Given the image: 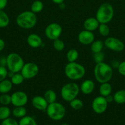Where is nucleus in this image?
I'll return each instance as SVG.
<instances>
[{"instance_id":"f257e3e1","label":"nucleus","mask_w":125,"mask_h":125,"mask_svg":"<svg viewBox=\"0 0 125 125\" xmlns=\"http://www.w3.org/2000/svg\"><path fill=\"white\" fill-rule=\"evenodd\" d=\"M94 76L96 80L100 84L108 83L112 78V67L104 62L96 63L94 68Z\"/></svg>"},{"instance_id":"f03ea898","label":"nucleus","mask_w":125,"mask_h":125,"mask_svg":"<svg viewBox=\"0 0 125 125\" xmlns=\"http://www.w3.org/2000/svg\"><path fill=\"white\" fill-rule=\"evenodd\" d=\"M85 67L76 62H69L64 67V74L68 79L77 81L82 79L85 75Z\"/></svg>"},{"instance_id":"7ed1b4c3","label":"nucleus","mask_w":125,"mask_h":125,"mask_svg":"<svg viewBox=\"0 0 125 125\" xmlns=\"http://www.w3.org/2000/svg\"><path fill=\"white\" fill-rule=\"evenodd\" d=\"M36 23V15L31 10L21 12L16 18V23L22 29H31L35 26Z\"/></svg>"},{"instance_id":"20e7f679","label":"nucleus","mask_w":125,"mask_h":125,"mask_svg":"<svg viewBox=\"0 0 125 125\" xmlns=\"http://www.w3.org/2000/svg\"><path fill=\"white\" fill-rule=\"evenodd\" d=\"M114 15V9L108 2L102 3L98 9L96 13V18L99 23L107 24L112 20Z\"/></svg>"},{"instance_id":"39448f33","label":"nucleus","mask_w":125,"mask_h":125,"mask_svg":"<svg viewBox=\"0 0 125 125\" xmlns=\"http://www.w3.org/2000/svg\"><path fill=\"white\" fill-rule=\"evenodd\" d=\"M45 112L48 117L54 121L62 120L66 113V108L64 105L56 101L49 104Z\"/></svg>"},{"instance_id":"423d86ee","label":"nucleus","mask_w":125,"mask_h":125,"mask_svg":"<svg viewBox=\"0 0 125 125\" xmlns=\"http://www.w3.org/2000/svg\"><path fill=\"white\" fill-rule=\"evenodd\" d=\"M80 92V86L78 84L75 83H69L61 87L60 95L62 100L69 103L77 97Z\"/></svg>"},{"instance_id":"0eeeda50","label":"nucleus","mask_w":125,"mask_h":125,"mask_svg":"<svg viewBox=\"0 0 125 125\" xmlns=\"http://www.w3.org/2000/svg\"><path fill=\"white\" fill-rule=\"evenodd\" d=\"M24 61L18 54L10 53L7 56V68L13 73H18L24 65Z\"/></svg>"},{"instance_id":"6e6552de","label":"nucleus","mask_w":125,"mask_h":125,"mask_svg":"<svg viewBox=\"0 0 125 125\" xmlns=\"http://www.w3.org/2000/svg\"><path fill=\"white\" fill-rule=\"evenodd\" d=\"M62 32V28L60 24L51 23L48 24L45 29V35L49 39L55 40L59 39Z\"/></svg>"},{"instance_id":"1a4fd4ad","label":"nucleus","mask_w":125,"mask_h":125,"mask_svg":"<svg viewBox=\"0 0 125 125\" xmlns=\"http://www.w3.org/2000/svg\"><path fill=\"white\" fill-rule=\"evenodd\" d=\"M39 67L34 62L25 63L20 71V73L26 79H31L35 78L39 73Z\"/></svg>"},{"instance_id":"9d476101","label":"nucleus","mask_w":125,"mask_h":125,"mask_svg":"<svg viewBox=\"0 0 125 125\" xmlns=\"http://www.w3.org/2000/svg\"><path fill=\"white\" fill-rule=\"evenodd\" d=\"M104 46L115 52H121L125 49V44L119 39L114 37H107L104 41Z\"/></svg>"},{"instance_id":"9b49d317","label":"nucleus","mask_w":125,"mask_h":125,"mask_svg":"<svg viewBox=\"0 0 125 125\" xmlns=\"http://www.w3.org/2000/svg\"><path fill=\"white\" fill-rule=\"evenodd\" d=\"M108 102L105 97L102 96H98L93 100L92 102L91 107L93 111L96 114H101L106 111L108 107Z\"/></svg>"},{"instance_id":"f8f14e48","label":"nucleus","mask_w":125,"mask_h":125,"mask_svg":"<svg viewBox=\"0 0 125 125\" xmlns=\"http://www.w3.org/2000/svg\"><path fill=\"white\" fill-rule=\"evenodd\" d=\"M28 101V95L23 91H16L11 95V104L15 107L25 106Z\"/></svg>"},{"instance_id":"ddd939ff","label":"nucleus","mask_w":125,"mask_h":125,"mask_svg":"<svg viewBox=\"0 0 125 125\" xmlns=\"http://www.w3.org/2000/svg\"><path fill=\"white\" fill-rule=\"evenodd\" d=\"M78 40L82 45H89L94 42V35L93 32L84 29L78 33Z\"/></svg>"},{"instance_id":"4468645a","label":"nucleus","mask_w":125,"mask_h":125,"mask_svg":"<svg viewBox=\"0 0 125 125\" xmlns=\"http://www.w3.org/2000/svg\"><path fill=\"white\" fill-rule=\"evenodd\" d=\"M31 104L34 108L41 111H46L49 104L44 96L40 95L34 96L31 100Z\"/></svg>"},{"instance_id":"2eb2a0df","label":"nucleus","mask_w":125,"mask_h":125,"mask_svg":"<svg viewBox=\"0 0 125 125\" xmlns=\"http://www.w3.org/2000/svg\"><path fill=\"white\" fill-rule=\"evenodd\" d=\"M26 42L28 45L33 48H38L42 45V38L36 34H31L27 37Z\"/></svg>"},{"instance_id":"dca6fc26","label":"nucleus","mask_w":125,"mask_h":125,"mask_svg":"<svg viewBox=\"0 0 125 125\" xmlns=\"http://www.w3.org/2000/svg\"><path fill=\"white\" fill-rule=\"evenodd\" d=\"M95 88V84L91 79H86L83 81L80 86V90L85 95H89L93 92Z\"/></svg>"},{"instance_id":"f3484780","label":"nucleus","mask_w":125,"mask_h":125,"mask_svg":"<svg viewBox=\"0 0 125 125\" xmlns=\"http://www.w3.org/2000/svg\"><path fill=\"white\" fill-rule=\"evenodd\" d=\"M99 24L96 17H89L87 18L83 23V28L85 30L89 31H94L98 29Z\"/></svg>"},{"instance_id":"a211bd4d","label":"nucleus","mask_w":125,"mask_h":125,"mask_svg":"<svg viewBox=\"0 0 125 125\" xmlns=\"http://www.w3.org/2000/svg\"><path fill=\"white\" fill-rule=\"evenodd\" d=\"M112 91V87L110 83H104L100 84L99 89V94L100 96L106 97L108 95H111Z\"/></svg>"},{"instance_id":"6ab92c4d","label":"nucleus","mask_w":125,"mask_h":125,"mask_svg":"<svg viewBox=\"0 0 125 125\" xmlns=\"http://www.w3.org/2000/svg\"><path fill=\"white\" fill-rule=\"evenodd\" d=\"M13 84L11 80L5 79L0 82V93L1 94H8L12 89Z\"/></svg>"},{"instance_id":"aec40b11","label":"nucleus","mask_w":125,"mask_h":125,"mask_svg":"<svg viewBox=\"0 0 125 125\" xmlns=\"http://www.w3.org/2000/svg\"><path fill=\"white\" fill-rule=\"evenodd\" d=\"M12 114L13 117H15V118H22L26 115L27 110L24 106L15 107L14 109L12 110Z\"/></svg>"},{"instance_id":"412c9836","label":"nucleus","mask_w":125,"mask_h":125,"mask_svg":"<svg viewBox=\"0 0 125 125\" xmlns=\"http://www.w3.org/2000/svg\"><path fill=\"white\" fill-rule=\"evenodd\" d=\"M44 97L47 102L48 103V104H50L56 101L57 95H56V92L53 90L49 89V90H46L45 92L44 93Z\"/></svg>"},{"instance_id":"4be33fe9","label":"nucleus","mask_w":125,"mask_h":125,"mask_svg":"<svg viewBox=\"0 0 125 125\" xmlns=\"http://www.w3.org/2000/svg\"><path fill=\"white\" fill-rule=\"evenodd\" d=\"M114 101L119 104L125 103V90H119L113 95Z\"/></svg>"},{"instance_id":"5701e85b","label":"nucleus","mask_w":125,"mask_h":125,"mask_svg":"<svg viewBox=\"0 0 125 125\" xmlns=\"http://www.w3.org/2000/svg\"><path fill=\"white\" fill-rule=\"evenodd\" d=\"M104 46V42L101 40H94L91 44V50L93 53H96L102 51Z\"/></svg>"},{"instance_id":"b1692460","label":"nucleus","mask_w":125,"mask_h":125,"mask_svg":"<svg viewBox=\"0 0 125 125\" xmlns=\"http://www.w3.org/2000/svg\"><path fill=\"white\" fill-rule=\"evenodd\" d=\"M10 22L9 17L3 10H0V28H4L9 25Z\"/></svg>"},{"instance_id":"393cba45","label":"nucleus","mask_w":125,"mask_h":125,"mask_svg":"<svg viewBox=\"0 0 125 125\" xmlns=\"http://www.w3.org/2000/svg\"><path fill=\"white\" fill-rule=\"evenodd\" d=\"M18 125H38L36 121L31 116L26 115L20 118Z\"/></svg>"},{"instance_id":"a878e982","label":"nucleus","mask_w":125,"mask_h":125,"mask_svg":"<svg viewBox=\"0 0 125 125\" xmlns=\"http://www.w3.org/2000/svg\"><path fill=\"white\" fill-rule=\"evenodd\" d=\"M44 9V4L41 1L36 0L31 5V11L34 13H38Z\"/></svg>"},{"instance_id":"bb28decb","label":"nucleus","mask_w":125,"mask_h":125,"mask_svg":"<svg viewBox=\"0 0 125 125\" xmlns=\"http://www.w3.org/2000/svg\"><path fill=\"white\" fill-rule=\"evenodd\" d=\"M78 58V52L76 49H70L66 54V59L69 62H75Z\"/></svg>"},{"instance_id":"cd10ccee","label":"nucleus","mask_w":125,"mask_h":125,"mask_svg":"<svg viewBox=\"0 0 125 125\" xmlns=\"http://www.w3.org/2000/svg\"><path fill=\"white\" fill-rule=\"evenodd\" d=\"M69 105L70 107L72 109L78 111V110H80L81 109L83 108V103L82 101V100H81L80 99L76 98L74 99L72 101H70Z\"/></svg>"},{"instance_id":"c85d7f7f","label":"nucleus","mask_w":125,"mask_h":125,"mask_svg":"<svg viewBox=\"0 0 125 125\" xmlns=\"http://www.w3.org/2000/svg\"><path fill=\"white\" fill-rule=\"evenodd\" d=\"M11 114V109L7 106H2L0 107V120H4L9 118Z\"/></svg>"},{"instance_id":"c756f323","label":"nucleus","mask_w":125,"mask_h":125,"mask_svg":"<svg viewBox=\"0 0 125 125\" xmlns=\"http://www.w3.org/2000/svg\"><path fill=\"white\" fill-rule=\"evenodd\" d=\"M24 79L25 78H23L22 74L21 73H14V74L11 78V81L12 84H13V85H20L21 84H22L23 83Z\"/></svg>"},{"instance_id":"7c9ffc66","label":"nucleus","mask_w":125,"mask_h":125,"mask_svg":"<svg viewBox=\"0 0 125 125\" xmlns=\"http://www.w3.org/2000/svg\"><path fill=\"white\" fill-rule=\"evenodd\" d=\"M98 31L99 34L103 37H106L109 35L110 33V28L107 24H104V23H100L98 26Z\"/></svg>"},{"instance_id":"2f4dec72","label":"nucleus","mask_w":125,"mask_h":125,"mask_svg":"<svg viewBox=\"0 0 125 125\" xmlns=\"http://www.w3.org/2000/svg\"><path fill=\"white\" fill-rule=\"evenodd\" d=\"M53 46L55 50L58 51H61L64 49L65 44L62 40L60 39H57L53 40Z\"/></svg>"},{"instance_id":"473e14b6","label":"nucleus","mask_w":125,"mask_h":125,"mask_svg":"<svg viewBox=\"0 0 125 125\" xmlns=\"http://www.w3.org/2000/svg\"><path fill=\"white\" fill-rule=\"evenodd\" d=\"M11 103V95L4 94L0 96V104L2 106H8Z\"/></svg>"},{"instance_id":"72a5a7b5","label":"nucleus","mask_w":125,"mask_h":125,"mask_svg":"<svg viewBox=\"0 0 125 125\" xmlns=\"http://www.w3.org/2000/svg\"><path fill=\"white\" fill-rule=\"evenodd\" d=\"M104 57H105L104 54L102 51L96 52V53H94V55H93V59H94V62L96 63L104 62Z\"/></svg>"},{"instance_id":"f704fd0d","label":"nucleus","mask_w":125,"mask_h":125,"mask_svg":"<svg viewBox=\"0 0 125 125\" xmlns=\"http://www.w3.org/2000/svg\"><path fill=\"white\" fill-rule=\"evenodd\" d=\"M1 125H18V122L14 118H9L2 120Z\"/></svg>"},{"instance_id":"c9c22d12","label":"nucleus","mask_w":125,"mask_h":125,"mask_svg":"<svg viewBox=\"0 0 125 125\" xmlns=\"http://www.w3.org/2000/svg\"><path fill=\"white\" fill-rule=\"evenodd\" d=\"M8 69L6 67L0 66V82L4 80L7 77Z\"/></svg>"},{"instance_id":"e433bc0d","label":"nucleus","mask_w":125,"mask_h":125,"mask_svg":"<svg viewBox=\"0 0 125 125\" xmlns=\"http://www.w3.org/2000/svg\"><path fill=\"white\" fill-rule=\"evenodd\" d=\"M119 73L121 75L125 76V61L120 62L117 68Z\"/></svg>"},{"instance_id":"4c0bfd02","label":"nucleus","mask_w":125,"mask_h":125,"mask_svg":"<svg viewBox=\"0 0 125 125\" xmlns=\"http://www.w3.org/2000/svg\"><path fill=\"white\" fill-rule=\"evenodd\" d=\"M0 66L6 67L7 66V57L2 56L0 57Z\"/></svg>"},{"instance_id":"58836bf2","label":"nucleus","mask_w":125,"mask_h":125,"mask_svg":"<svg viewBox=\"0 0 125 125\" xmlns=\"http://www.w3.org/2000/svg\"><path fill=\"white\" fill-rule=\"evenodd\" d=\"M7 0H0V10H3L7 4Z\"/></svg>"},{"instance_id":"ea45409f","label":"nucleus","mask_w":125,"mask_h":125,"mask_svg":"<svg viewBox=\"0 0 125 125\" xmlns=\"http://www.w3.org/2000/svg\"><path fill=\"white\" fill-rule=\"evenodd\" d=\"M105 99H106L107 101L108 102V103H110L113 102L114 101V99H113V95H108L107 96L105 97Z\"/></svg>"},{"instance_id":"a19ab883","label":"nucleus","mask_w":125,"mask_h":125,"mask_svg":"<svg viewBox=\"0 0 125 125\" xmlns=\"http://www.w3.org/2000/svg\"><path fill=\"white\" fill-rule=\"evenodd\" d=\"M5 48V42L2 39H0V52L2 51Z\"/></svg>"},{"instance_id":"79ce46f5","label":"nucleus","mask_w":125,"mask_h":125,"mask_svg":"<svg viewBox=\"0 0 125 125\" xmlns=\"http://www.w3.org/2000/svg\"><path fill=\"white\" fill-rule=\"evenodd\" d=\"M116 63L118 64V63H119L118 61H116V60H113L112 62V65L110 66L112 67V68H117L118 67L116 65Z\"/></svg>"},{"instance_id":"37998d69","label":"nucleus","mask_w":125,"mask_h":125,"mask_svg":"<svg viewBox=\"0 0 125 125\" xmlns=\"http://www.w3.org/2000/svg\"><path fill=\"white\" fill-rule=\"evenodd\" d=\"M53 1V2H54L55 4H60L64 2V0H51Z\"/></svg>"},{"instance_id":"c03bdc74","label":"nucleus","mask_w":125,"mask_h":125,"mask_svg":"<svg viewBox=\"0 0 125 125\" xmlns=\"http://www.w3.org/2000/svg\"><path fill=\"white\" fill-rule=\"evenodd\" d=\"M59 7H60V8L61 9H65V7H66V5H65V4L64 3V2H62V3L59 4Z\"/></svg>"},{"instance_id":"a18cd8bd","label":"nucleus","mask_w":125,"mask_h":125,"mask_svg":"<svg viewBox=\"0 0 125 125\" xmlns=\"http://www.w3.org/2000/svg\"><path fill=\"white\" fill-rule=\"evenodd\" d=\"M61 125H69L67 124V123H62Z\"/></svg>"},{"instance_id":"49530a36","label":"nucleus","mask_w":125,"mask_h":125,"mask_svg":"<svg viewBox=\"0 0 125 125\" xmlns=\"http://www.w3.org/2000/svg\"></svg>"}]
</instances>
